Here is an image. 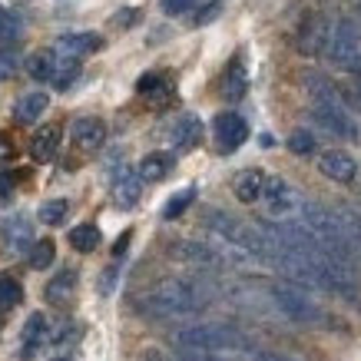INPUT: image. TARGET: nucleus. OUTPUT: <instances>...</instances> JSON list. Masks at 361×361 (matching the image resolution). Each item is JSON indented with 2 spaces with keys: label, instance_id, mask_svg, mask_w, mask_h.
Listing matches in <instances>:
<instances>
[{
  "label": "nucleus",
  "instance_id": "12",
  "mask_svg": "<svg viewBox=\"0 0 361 361\" xmlns=\"http://www.w3.org/2000/svg\"><path fill=\"white\" fill-rule=\"evenodd\" d=\"M33 222L27 216H11V219H0V245L11 252H30L33 245Z\"/></svg>",
  "mask_w": 361,
  "mask_h": 361
},
{
  "label": "nucleus",
  "instance_id": "31",
  "mask_svg": "<svg viewBox=\"0 0 361 361\" xmlns=\"http://www.w3.org/2000/svg\"><path fill=\"white\" fill-rule=\"evenodd\" d=\"M23 302V288L17 279H11V275H0V312H11V308H17Z\"/></svg>",
  "mask_w": 361,
  "mask_h": 361
},
{
  "label": "nucleus",
  "instance_id": "45",
  "mask_svg": "<svg viewBox=\"0 0 361 361\" xmlns=\"http://www.w3.org/2000/svg\"><path fill=\"white\" fill-rule=\"evenodd\" d=\"M140 361H166V355H163L159 348H146V351L140 355Z\"/></svg>",
  "mask_w": 361,
  "mask_h": 361
},
{
  "label": "nucleus",
  "instance_id": "42",
  "mask_svg": "<svg viewBox=\"0 0 361 361\" xmlns=\"http://www.w3.org/2000/svg\"><path fill=\"white\" fill-rule=\"evenodd\" d=\"M348 73H351V77H355V87L361 90V54H358V56H355V60H351V63H348Z\"/></svg>",
  "mask_w": 361,
  "mask_h": 361
},
{
  "label": "nucleus",
  "instance_id": "8",
  "mask_svg": "<svg viewBox=\"0 0 361 361\" xmlns=\"http://www.w3.org/2000/svg\"><path fill=\"white\" fill-rule=\"evenodd\" d=\"M169 255L179 262L199 265V269H226V255L219 252L216 242H199V239H179L169 245Z\"/></svg>",
  "mask_w": 361,
  "mask_h": 361
},
{
  "label": "nucleus",
  "instance_id": "11",
  "mask_svg": "<svg viewBox=\"0 0 361 361\" xmlns=\"http://www.w3.org/2000/svg\"><path fill=\"white\" fill-rule=\"evenodd\" d=\"M245 90H249V70H245V54H235L226 63V70H222V80H219V93L229 103H239L242 97H245Z\"/></svg>",
  "mask_w": 361,
  "mask_h": 361
},
{
  "label": "nucleus",
  "instance_id": "27",
  "mask_svg": "<svg viewBox=\"0 0 361 361\" xmlns=\"http://www.w3.org/2000/svg\"><path fill=\"white\" fill-rule=\"evenodd\" d=\"M99 242H103V235H99V229L93 222H83V226L70 229V245L77 252H93V249H99Z\"/></svg>",
  "mask_w": 361,
  "mask_h": 361
},
{
  "label": "nucleus",
  "instance_id": "39",
  "mask_svg": "<svg viewBox=\"0 0 361 361\" xmlns=\"http://www.w3.org/2000/svg\"><path fill=\"white\" fill-rule=\"evenodd\" d=\"M116 279H120V269H116V265H106V272L99 279V295H110L113 288H116Z\"/></svg>",
  "mask_w": 361,
  "mask_h": 361
},
{
  "label": "nucleus",
  "instance_id": "35",
  "mask_svg": "<svg viewBox=\"0 0 361 361\" xmlns=\"http://www.w3.org/2000/svg\"><path fill=\"white\" fill-rule=\"evenodd\" d=\"M222 4H226V0H206V4L189 17V23H192V27H206V23H212L222 13Z\"/></svg>",
  "mask_w": 361,
  "mask_h": 361
},
{
  "label": "nucleus",
  "instance_id": "46",
  "mask_svg": "<svg viewBox=\"0 0 361 361\" xmlns=\"http://www.w3.org/2000/svg\"><path fill=\"white\" fill-rule=\"evenodd\" d=\"M355 186H358V196H361V176H358V179H355Z\"/></svg>",
  "mask_w": 361,
  "mask_h": 361
},
{
  "label": "nucleus",
  "instance_id": "25",
  "mask_svg": "<svg viewBox=\"0 0 361 361\" xmlns=\"http://www.w3.org/2000/svg\"><path fill=\"white\" fill-rule=\"evenodd\" d=\"M54 66H56V50L54 47L33 50V54L27 56V73H30L37 83H50V80H54Z\"/></svg>",
  "mask_w": 361,
  "mask_h": 361
},
{
  "label": "nucleus",
  "instance_id": "29",
  "mask_svg": "<svg viewBox=\"0 0 361 361\" xmlns=\"http://www.w3.org/2000/svg\"><path fill=\"white\" fill-rule=\"evenodd\" d=\"M338 226L345 229V235L351 239V245L355 249H361V212L355 206H338Z\"/></svg>",
  "mask_w": 361,
  "mask_h": 361
},
{
  "label": "nucleus",
  "instance_id": "16",
  "mask_svg": "<svg viewBox=\"0 0 361 361\" xmlns=\"http://www.w3.org/2000/svg\"><path fill=\"white\" fill-rule=\"evenodd\" d=\"M169 140L179 153H189V149H196L199 140H202V120L192 116V113H183L179 120L173 123V130H169Z\"/></svg>",
  "mask_w": 361,
  "mask_h": 361
},
{
  "label": "nucleus",
  "instance_id": "19",
  "mask_svg": "<svg viewBox=\"0 0 361 361\" xmlns=\"http://www.w3.org/2000/svg\"><path fill=\"white\" fill-rule=\"evenodd\" d=\"M265 179H269V176H265L262 169H242V173L235 176V183H232V192H235V199H239V202H245V206H252V202H262Z\"/></svg>",
  "mask_w": 361,
  "mask_h": 361
},
{
  "label": "nucleus",
  "instance_id": "17",
  "mask_svg": "<svg viewBox=\"0 0 361 361\" xmlns=\"http://www.w3.org/2000/svg\"><path fill=\"white\" fill-rule=\"evenodd\" d=\"M99 47H103V37H97V33H60L56 37V54H66V56H77V60H83V56L97 54Z\"/></svg>",
  "mask_w": 361,
  "mask_h": 361
},
{
  "label": "nucleus",
  "instance_id": "23",
  "mask_svg": "<svg viewBox=\"0 0 361 361\" xmlns=\"http://www.w3.org/2000/svg\"><path fill=\"white\" fill-rule=\"evenodd\" d=\"M77 282H80L77 269H60L44 288L47 302H50V305H66V302L73 298V292H77Z\"/></svg>",
  "mask_w": 361,
  "mask_h": 361
},
{
  "label": "nucleus",
  "instance_id": "18",
  "mask_svg": "<svg viewBox=\"0 0 361 361\" xmlns=\"http://www.w3.org/2000/svg\"><path fill=\"white\" fill-rule=\"evenodd\" d=\"M60 140H63V130H60L56 123H47V126H40V130L33 133L30 156L37 163H50L56 156V149H60Z\"/></svg>",
  "mask_w": 361,
  "mask_h": 361
},
{
  "label": "nucleus",
  "instance_id": "24",
  "mask_svg": "<svg viewBox=\"0 0 361 361\" xmlns=\"http://www.w3.org/2000/svg\"><path fill=\"white\" fill-rule=\"evenodd\" d=\"M47 106H50V97H47V93H40V90L23 93V97L17 99V106H13V120L23 123V126H30V123H37L44 116Z\"/></svg>",
  "mask_w": 361,
  "mask_h": 361
},
{
  "label": "nucleus",
  "instance_id": "33",
  "mask_svg": "<svg viewBox=\"0 0 361 361\" xmlns=\"http://www.w3.org/2000/svg\"><path fill=\"white\" fill-rule=\"evenodd\" d=\"M66 212H70V202H66V199H50V202H44V206H40V212H37V216H40V222H44V226H60V222L66 219Z\"/></svg>",
  "mask_w": 361,
  "mask_h": 361
},
{
  "label": "nucleus",
  "instance_id": "26",
  "mask_svg": "<svg viewBox=\"0 0 361 361\" xmlns=\"http://www.w3.org/2000/svg\"><path fill=\"white\" fill-rule=\"evenodd\" d=\"M136 93H142V97L149 99H169L173 97V83H169V77L166 73H159V70H153V73H142L140 80H136Z\"/></svg>",
  "mask_w": 361,
  "mask_h": 361
},
{
  "label": "nucleus",
  "instance_id": "34",
  "mask_svg": "<svg viewBox=\"0 0 361 361\" xmlns=\"http://www.w3.org/2000/svg\"><path fill=\"white\" fill-rule=\"evenodd\" d=\"M288 149L295 156H312L315 153V136L308 130H292L288 133Z\"/></svg>",
  "mask_w": 361,
  "mask_h": 361
},
{
  "label": "nucleus",
  "instance_id": "40",
  "mask_svg": "<svg viewBox=\"0 0 361 361\" xmlns=\"http://www.w3.org/2000/svg\"><path fill=\"white\" fill-rule=\"evenodd\" d=\"M17 159V146H13V140L7 136V133H0V166H7Z\"/></svg>",
  "mask_w": 361,
  "mask_h": 361
},
{
  "label": "nucleus",
  "instance_id": "36",
  "mask_svg": "<svg viewBox=\"0 0 361 361\" xmlns=\"http://www.w3.org/2000/svg\"><path fill=\"white\" fill-rule=\"evenodd\" d=\"M140 17H142V13L136 11V7H123V11H116L110 17V27H113V30H133V27L140 23Z\"/></svg>",
  "mask_w": 361,
  "mask_h": 361
},
{
  "label": "nucleus",
  "instance_id": "14",
  "mask_svg": "<svg viewBox=\"0 0 361 361\" xmlns=\"http://www.w3.org/2000/svg\"><path fill=\"white\" fill-rule=\"evenodd\" d=\"M140 192H142V183H140V176H136V169L120 166L113 173V202L120 209H133L140 202Z\"/></svg>",
  "mask_w": 361,
  "mask_h": 361
},
{
  "label": "nucleus",
  "instance_id": "44",
  "mask_svg": "<svg viewBox=\"0 0 361 361\" xmlns=\"http://www.w3.org/2000/svg\"><path fill=\"white\" fill-rule=\"evenodd\" d=\"M126 245H130V232H123L120 239H116V245H113V255H116V259H120L123 252H126Z\"/></svg>",
  "mask_w": 361,
  "mask_h": 361
},
{
  "label": "nucleus",
  "instance_id": "47",
  "mask_svg": "<svg viewBox=\"0 0 361 361\" xmlns=\"http://www.w3.org/2000/svg\"><path fill=\"white\" fill-rule=\"evenodd\" d=\"M56 361H66V358H56Z\"/></svg>",
  "mask_w": 361,
  "mask_h": 361
},
{
  "label": "nucleus",
  "instance_id": "15",
  "mask_svg": "<svg viewBox=\"0 0 361 361\" xmlns=\"http://www.w3.org/2000/svg\"><path fill=\"white\" fill-rule=\"evenodd\" d=\"M70 136H73V142H77L80 149H99L103 142H106V123L97 120V116H80V120H73V126H70Z\"/></svg>",
  "mask_w": 361,
  "mask_h": 361
},
{
  "label": "nucleus",
  "instance_id": "1",
  "mask_svg": "<svg viewBox=\"0 0 361 361\" xmlns=\"http://www.w3.org/2000/svg\"><path fill=\"white\" fill-rule=\"evenodd\" d=\"M209 305V292L192 279H166L136 298V312L149 318H183L196 315Z\"/></svg>",
  "mask_w": 361,
  "mask_h": 361
},
{
  "label": "nucleus",
  "instance_id": "9",
  "mask_svg": "<svg viewBox=\"0 0 361 361\" xmlns=\"http://www.w3.org/2000/svg\"><path fill=\"white\" fill-rule=\"evenodd\" d=\"M312 120L325 133H331V136H341V140H351V142L361 140V126L355 123V116L345 106H312Z\"/></svg>",
  "mask_w": 361,
  "mask_h": 361
},
{
  "label": "nucleus",
  "instance_id": "43",
  "mask_svg": "<svg viewBox=\"0 0 361 361\" xmlns=\"http://www.w3.org/2000/svg\"><path fill=\"white\" fill-rule=\"evenodd\" d=\"M13 196V179L11 176H0V199H11Z\"/></svg>",
  "mask_w": 361,
  "mask_h": 361
},
{
  "label": "nucleus",
  "instance_id": "10",
  "mask_svg": "<svg viewBox=\"0 0 361 361\" xmlns=\"http://www.w3.org/2000/svg\"><path fill=\"white\" fill-rule=\"evenodd\" d=\"M212 140H216L219 153H235L242 142L249 140V126H245V120H242L239 113L226 110L212 120Z\"/></svg>",
  "mask_w": 361,
  "mask_h": 361
},
{
  "label": "nucleus",
  "instance_id": "3",
  "mask_svg": "<svg viewBox=\"0 0 361 361\" xmlns=\"http://www.w3.org/2000/svg\"><path fill=\"white\" fill-rule=\"evenodd\" d=\"M202 226L219 242L252 255L255 262H265V259H269V249H272V245H269L262 232L255 229V226H249V222H239L235 216L222 212V209H206V212H202Z\"/></svg>",
  "mask_w": 361,
  "mask_h": 361
},
{
  "label": "nucleus",
  "instance_id": "20",
  "mask_svg": "<svg viewBox=\"0 0 361 361\" xmlns=\"http://www.w3.org/2000/svg\"><path fill=\"white\" fill-rule=\"evenodd\" d=\"M302 87H305V93L312 97V106H341L338 87H335L329 77H322V73H305V77H302Z\"/></svg>",
  "mask_w": 361,
  "mask_h": 361
},
{
  "label": "nucleus",
  "instance_id": "6",
  "mask_svg": "<svg viewBox=\"0 0 361 361\" xmlns=\"http://www.w3.org/2000/svg\"><path fill=\"white\" fill-rule=\"evenodd\" d=\"M325 54H329L331 63L345 66V70H348V63L361 54V27L351 20V17H341V20L335 23V30L329 33V47H325Z\"/></svg>",
  "mask_w": 361,
  "mask_h": 361
},
{
  "label": "nucleus",
  "instance_id": "4",
  "mask_svg": "<svg viewBox=\"0 0 361 361\" xmlns=\"http://www.w3.org/2000/svg\"><path fill=\"white\" fill-rule=\"evenodd\" d=\"M269 298H272V305L279 308L288 322H295V325H305V329H331V325H335V318L322 305H315L298 285L275 282L272 288H269Z\"/></svg>",
  "mask_w": 361,
  "mask_h": 361
},
{
  "label": "nucleus",
  "instance_id": "21",
  "mask_svg": "<svg viewBox=\"0 0 361 361\" xmlns=\"http://www.w3.org/2000/svg\"><path fill=\"white\" fill-rule=\"evenodd\" d=\"M47 341H50V322H47L44 312H33L23 325V358H33Z\"/></svg>",
  "mask_w": 361,
  "mask_h": 361
},
{
  "label": "nucleus",
  "instance_id": "32",
  "mask_svg": "<svg viewBox=\"0 0 361 361\" xmlns=\"http://www.w3.org/2000/svg\"><path fill=\"white\" fill-rule=\"evenodd\" d=\"M192 199H196V189H192V186L179 189V192H176V196L163 206V219H179V216H183V212L192 206Z\"/></svg>",
  "mask_w": 361,
  "mask_h": 361
},
{
  "label": "nucleus",
  "instance_id": "28",
  "mask_svg": "<svg viewBox=\"0 0 361 361\" xmlns=\"http://www.w3.org/2000/svg\"><path fill=\"white\" fill-rule=\"evenodd\" d=\"M80 77V60L77 56H66V54H56V66H54V83L56 90H66L73 80Z\"/></svg>",
  "mask_w": 361,
  "mask_h": 361
},
{
  "label": "nucleus",
  "instance_id": "5",
  "mask_svg": "<svg viewBox=\"0 0 361 361\" xmlns=\"http://www.w3.org/2000/svg\"><path fill=\"white\" fill-rule=\"evenodd\" d=\"M262 202H265V212H269L275 222H295L298 209H302L305 199H302V192H298L292 183H285V179L272 176V179H265Z\"/></svg>",
  "mask_w": 361,
  "mask_h": 361
},
{
  "label": "nucleus",
  "instance_id": "13",
  "mask_svg": "<svg viewBox=\"0 0 361 361\" xmlns=\"http://www.w3.org/2000/svg\"><path fill=\"white\" fill-rule=\"evenodd\" d=\"M318 173L335 179V183H355L358 179V163L345 149H325L318 156Z\"/></svg>",
  "mask_w": 361,
  "mask_h": 361
},
{
  "label": "nucleus",
  "instance_id": "41",
  "mask_svg": "<svg viewBox=\"0 0 361 361\" xmlns=\"http://www.w3.org/2000/svg\"><path fill=\"white\" fill-rule=\"evenodd\" d=\"M166 361H226V358H216V355H179V358H166Z\"/></svg>",
  "mask_w": 361,
  "mask_h": 361
},
{
  "label": "nucleus",
  "instance_id": "37",
  "mask_svg": "<svg viewBox=\"0 0 361 361\" xmlns=\"http://www.w3.org/2000/svg\"><path fill=\"white\" fill-rule=\"evenodd\" d=\"M239 361H292V358H285V355L269 351V348H252V351H242Z\"/></svg>",
  "mask_w": 361,
  "mask_h": 361
},
{
  "label": "nucleus",
  "instance_id": "2",
  "mask_svg": "<svg viewBox=\"0 0 361 361\" xmlns=\"http://www.w3.org/2000/svg\"><path fill=\"white\" fill-rule=\"evenodd\" d=\"M173 345L189 355H216V358L255 348V341L232 325H189V329L173 331Z\"/></svg>",
  "mask_w": 361,
  "mask_h": 361
},
{
  "label": "nucleus",
  "instance_id": "22",
  "mask_svg": "<svg viewBox=\"0 0 361 361\" xmlns=\"http://www.w3.org/2000/svg\"><path fill=\"white\" fill-rule=\"evenodd\" d=\"M176 166V156L173 153H146L136 166V176H140V183H163L166 176L173 173Z\"/></svg>",
  "mask_w": 361,
  "mask_h": 361
},
{
  "label": "nucleus",
  "instance_id": "38",
  "mask_svg": "<svg viewBox=\"0 0 361 361\" xmlns=\"http://www.w3.org/2000/svg\"><path fill=\"white\" fill-rule=\"evenodd\" d=\"M196 0H163V13L166 17H179V13H189Z\"/></svg>",
  "mask_w": 361,
  "mask_h": 361
},
{
  "label": "nucleus",
  "instance_id": "30",
  "mask_svg": "<svg viewBox=\"0 0 361 361\" xmlns=\"http://www.w3.org/2000/svg\"><path fill=\"white\" fill-rule=\"evenodd\" d=\"M54 259H56V245L50 239H37L30 245V252H27V262H30V269H50L54 265Z\"/></svg>",
  "mask_w": 361,
  "mask_h": 361
},
{
  "label": "nucleus",
  "instance_id": "7",
  "mask_svg": "<svg viewBox=\"0 0 361 361\" xmlns=\"http://www.w3.org/2000/svg\"><path fill=\"white\" fill-rule=\"evenodd\" d=\"M329 33H331V27L325 13H318V11L305 13L295 30V50L302 56H322L325 47H329Z\"/></svg>",
  "mask_w": 361,
  "mask_h": 361
}]
</instances>
